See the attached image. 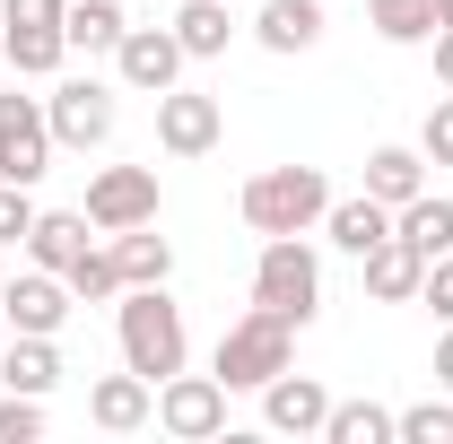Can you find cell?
<instances>
[{"label": "cell", "mask_w": 453, "mask_h": 444, "mask_svg": "<svg viewBox=\"0 0 453 444\" xmlns=\"http://www.w3.org/2000/svg\"><path fill=\"white\" fill-rule=\"evenodd\" d=\"M113 340H122V366L149 375V384L192 366V332H183V305L166 287H122L113 296Z\"/></svg>", "instance_id": "1"}, {"label": "cell", "mask_w": 453, "mask_h": 444, "mask_svg": "<svg viewBox=\"0 0 453 444\" xmlns=\"http://www.w3.org/2000/svg\"><path fill=\"white\" fill-rule=\"evenodd\" d=\"M235 210H244L253 235H314L323 210H332V174L323 166H262L253 183H244Z\"/></svg>", "instance_id": "2"}, {"label": "cell", "mask_w": 453, "mask_h": 444, "mask_svg": "<svg viewBox=\"0 0 453 444\" xmlns=\"http://www.w3.org/2000/svg\"><path fill=\"white\" fill-rule=\"evenodd\" d=\"M280 366H296V323H280L271 305H244L219 332V348H210V375H219L226 392H262Z\"/></svg>", "instance_id": "3"}, {"label": "cell", "mask_w": 453, "mask_h": 444, "mask_svg": "<svg viewBox=\"0 0 453 444\" xmlns=\"http://www.w3.org/2000/svg\"><path fill=\"white\" fill-rule=\"evenodd\" d=\"M253 305H271L280 323H314L323 314V262L305 235H262V262H253Z\"/></svg>", "instance_id": "4"}, {"label": "cell", "mask_w": 453, "mask_h": 444, "mask_svg": "<svg viewBox=\"0 0 453 444\" xmlns=\"http://www.w3.org/2000/svg\"><path fill=\"white\" fill-rule=\"evenodd\" d=\"M79 210H88L96 235H122V226H149L166 210V183H157V166H96Z\"/></svg>", "instance_id": "5"}, {"label": "cell", "mask_w": 453, "mask_h": 444, "mask_svg": "<svg viewBox=\"0 0 453 444\" xmlns=\"http://www.w3.org/2000/svg\"><path fill=\"white\" fill-rule=\"evenodd\" d=\"M53 174V122H44V96H18L0 88V183H44Z\"/></svg>", "instance_id": "6"}, {"label": "cell", "mask_w": 453, "mask_h": 444, "mask_svg": "<svg viewBox=\"0 0 453 444\" xmlns=\"http://www.w3.org/2000/svg\"><path fill=\"white\" fill-rule=\"evenodd\" d=\"M44 122H53V149H105L113 140V88L96 70H88V79H53Z\"/></svg>", "instance_id": "7"}, {"label": "cell", "mask_w": 453, "mask_h": 444, "mask_svg": "<svg viewBox=\"0 0 453 444\" xmlns=\"http://www.w3.org/2000/svg\"><path fill=\"white\" fill-rule=\"evenodd\" d=\"M219 140H226V105L210 88H183V79H174L166 96H157V149H166V157H210Z\"/></svg>", "instance_id": "8"}, {"label": "cell", "mask_w": 453, "mask_h": 444, "mask_svg": "<svg viewBox=\"0 0 453 444\" xmlns=\"http://www.w3.org/2000/svg\"><path fill=\"white\" fill-rule=\"evenodd\" d=\"M157 427L183 436V444H210L226 427V384H219V375H192V366L166 375V384H157Z\"/></svg>", "instance_id": "9"}, {"label": "cell", "mask_w": 453, "mask_h": 444, "mask_svg": "<svg viewBox=\"0 0 453 444\" xmlns=\"http://www.w3.org/2000/svg\"><path fill=\"white\" fill-rule=\"evenodd\" d=\"M0 305H9V332H44L61 340V323H70V279L44 271V262H27V271H9V287H0Z\"/></svg>", "instance_id": "10"}, {"label": "cell", "mask_w": 453, "mask_h": 444, "mask_svg": "<svg viewBox=\"0 0 453 444\" xmlns=\"http://www.w3.org/2000/svg\"><path fill=\"white\" fill-rule=\"evenodd\" d=\"M113 79L140 88V96H166L174 79H183V44H174V27H122V44H113Z\"/></svg>", "instance_id": "11"}, {"label": "cell", "mask_w": 453, "mask_h": 444, "mask_svg": "<svg viewBox=\"0 0 453 444\" xmlns=\"http://www.w3.org/2000/svg\"><path fill=\"white\" fill-rule=\"evenodd\" d=\"M262 418H271L280 436H323V418H332V392L314 384V375H296V366H280V375L262 384Z\"/></svg>", "instance_id": "12"}, {"label": "cell", "mask_w": 453, "mask_h": 444, "mask_svg": "<svg viewBox=\"0 0 453 444\" xmlns=\"http://www.w3.org/2000/svg\"><path fill=\"white\" fill-rule=\"evenodd\" d=\"M88 418H96L105 436H131V427L157 418V384L131 375V366H122V375H96V384H88Z\"/></svg>", "instance_id": "13"}, {"label": "cell", "mask_w": 453, "mask_h": 444, "mask_svg": "<svg viewBox=\"0 0 453 444\" xmlns=\"http://www.w3.org/2000/svg\"><path fill=\"white\" fill-rule=\"evenodd\" d=\"M357 271H366V296H375V305H418L427 253H418V244H401V235H384L375 253H357Z\"/></svg>", "instance_id": "14"}, {"label": "cell", "mask_w": 453, "mask_h": 444, "mask_svg": "<svg viewBox=\"0 0 453 444\" xmlns=\"http://www.w3.org/2000/svg\"><path fill=\"white\" fill-rule=\"evenodd\" d=\"M323 27H332V18H323V0H262L253 44L288 61V53H314V44H323Z\"/></svg>", "instance_id": "15"}, {"label": "cell", "mask_w": 453, "mask_h": 444, "mask_svg": "<svg viewBox=\"0 0 453 444\" xmlns=\"http://www.w3.org/2000/svg\"><path fill=\"white\" fill-rule=\"evenodd\" d=\"M323 235H332L340 253L357 262V253H375V244L393 235V210H384L375 192H349V201H340V192H332V210H323Z\"/></svg>", "instance_id": "16"}, {"label": "cell", "mask_w": 453, "mask_h": 444, "mask_svg": "<svg viewBox=\"0 0 453 444\" xmlns=\"http://www.w3.org/2000/svg\"><path fill=\"white\" fill-rule=\"evenodd\" d=\"M61 375H70V366H61V340H44V332H9V348H0V384H9V392H35V401H44Z\"/></svg>", "instance_id": "17"}, {"label": "cell", "mask_w": 453, "mask_h": 444, "mask_svg": "<svg viewBox=\"0 0 453 444\" xmlns=\"http://www.w3.org/2000/svg\"><path fill=\"white\" fill-rule=\"evenodd\" d=\"M105 244H113L122 287H166V279H174V244L157 235V218H149V226H122V235H105Z\"/></svg>", "instance_id": "18"}, {"label": "cell", "mask_w": 453, "mask_h": 444, "mask_svg": "<svg viewBox=\"0 0 453 444\" xmlns=\"http://www.w3.org/2000/svg\"><path fill=\"white\" fill-rule=\"evenodd\" d=\"M88 244H96L88 210H35V226H27V262H44V271H70Z\"/></svg>", "instance_id": "19"}, {"label": "cell", "mask_w": 453, "mask_h": 444, "mask_svg": "<svg viewBox=\"0 0 453 444\" xmlns=\"http://www.w3.org/2000/svg\"><path fill=\"white\" fill-rule=\"evenodd\" d=\"M393 235H401V244H418L427 262H436V253H453V201L427 183L418 201H401V210H393Z\"/></svg>", "instance_id": "20"}, {"label": "cell", "mask_w": 453, "mask_h": 444, "mask_svg": "<svg viewBox=\"0 0 453 444\" xmlns=\"http://www.w3.org/2000/svg\"><path fill=\"white\" fill-rule=\"evenodd\" d=\"M174 44H183V61H219L226 44H235L226 0H183V9H174Z\"/></svg>", "instance_id": "21"}, {"label": "cell", "mask_w": 453, "mask_h": 444, "mask_svg": "<svg viewBox=\"0 0 453 444\" xmlns=\"http://www.w3.org/2000/svg\"><path fill=\"white\" fill-rule=\"evenodd\" d=\"M0 53L18 79H61V61H70V35L61 27H0Z\"/></svg>", "instance_id": "22"}, {"label": "cell", "mask_w": 453, "mask_h": 444, "mask_svg": "<svg viewBox=\"0 0 453 444\" xmlns=\"http://www.w3.org/2000/svg\"><path fill=\"white\" fill-rule=\"evenodd\" d=\"M366 192H375V201H384V210H401V201H418V192H427V157H418V149H375V157H366Z\"/></svg>", "instance_id": "23"}, {"label": "cell", "mask_w": 453, "mask_h": 444, "mask_svg": "<svg viewBox=\"0 0 453 444\" xmlns=\"http://www.w3.org/2000/svg\"><path fill=\"white\" fill-rule=\"evenodd\" d=\"M122 27H131V18H122V0H70V9H61V35H70V53H113V44H122Z\"/></svg>", "instance_id": "24"}, {"label": "cell", "mask_w": 453, "mask_h": 444, "mask_svg": "<svg viewBox=\"0 0 453 444\" xmlns=\"http://www.w3.org/2000/svg\"><path fill=\"white\" fill-rule=\"evenodd\" d=\"M323 444H393V410L384 401H332Z\"/></svg>", "instance_id": "25"}, {"label": "cell", "mask_w": 453, "mask_h": 444, "mask_svg": "<svg viewBox=\"0 0 453 444\" xmlns=\"http://www.w3.org/2000/svg\"><path fill=\"white\" fill-rule=\"evenodd\" d=\"M366 27L384 44H427L436 35V0H366Z\"/></svg>", "instance_id": "26"}, {"label": "cell", "mask_w": 453, "mask_h": 444, "mask_svg": "<svg viewBox=\"0 0 453 444\" xmlns=\"http://www.w3.org/2000/svg\"><path fill=\"white\" fill-rule=\"evenodd\" d=\"M70 296H79V305H113V296H122V271H113V244H88V253H79V262H70Z\"/></svg>", "instance_id": "27"}, {"label": "cell", "mask_w": 453, "mask_h": 444, "mask_svg": "<svg viewBox=\"0 0 453 444\" xmlns=\"http://www.w3.org/2000/svg\"><path fill=\"white\" fill-rule=\"evenodd\" d=\"M393 444H453V401H410V410H393Z\"/></svg>", "instance_id": "28"}, {"label": "cell", "mask_w": 453, "mask_h": 444, "mask_svg": "<svg viewBox=\"0 0 453 444\" xmlns=\"http://www.w3.org/2000/svg\"><path fill=\"white\" fill-rule=\"evenodd\" d=\"M44 436V401L35 392H0V444H35Z\"/></svg>", "instance_id": "29"}, {"label": "cell", "mask_w": 453, "mask_h": 444, "mask_svg": "<svg viewBox=\"0 0 453 444\" xmlns=\"http://www.w3.org/2000/svg\"><path fill=\"white\" fill-rule=\"evenodd\" d=\"M27 226H35V192L27 183H0V244L27 253Z\"/></svg>", "instance_id": "30"}, {"label": "cell", "mask_w": 453, "mask_h": 444, "mask_svg": "<svg viewBox=\"0 0 453 444\" xmlns=\"http://www.w3.org/2000/svg\"><path fill=\"white\" fill-rule=\"evenodd\" d=\"M418 157H427V166H453V96L427 105V122H418Z\"/></svg>", "instance_id": "31"}, {"label": "cell", "mask_w": 453, "mask_h": 444, "mask_svg": "<svg viewBox=\"0 0 453 444\" xmlns=\"http://www.w3.org/2000/svg\"><path fill=\"white\" fill-rule=\"evenodd\" d=\"M418 305H427L436 323H453V253H436V262H427V279H418Z\"/></svg>", "instance_id": "32"}, {"label": "cell", "mask_w": 453, "mask_h": 444, "mask_svg": "<svg viewBox=\"0 0 453 444\" xmlns=\"http://www.w3.org/2000/svg\"><path fill=\"white\" fill-rule=\"evenodd\" d=\"M70 0H0V27H61Z\"/></svg>", "instance_id": "33"}, {"label": "cell", "mask_w": 453, "mask_h": 444, "mask_svg": "<svg viewBox=\"0 0 453 444\" xmlns=\"http://www.w3.org/2000/svg\"><path fill=\"white\" fill-rule=\"evenodd\" d=\"M427 44H436V79H445V88H453V27H436Z\"/></svg>", "instance_id": "34"}, {"label": "cell", "mask_w": 453, "mask_h": 444, "mask_svg": "<svg viewBox=\"0 0 453 444\" xmlns=\"http://www.w3.org/2000/svg\"><path fill=\"white\" fill-rule=\"evenodd\" d=\"M436 392H453V323H445V340H436Z\"/></svg>", "instance_id": "35"}, {"label": "cell", "mask_w": 453, "mask_h": 444, "mask_svg": "<svg viewBox=\"0 0 453 444\" xmlns=\"http://www.w3.org/2000/svg\"><path fill=\"white\" fill-rule=\"evenodd\" d=\"M436 27H453V0H436Z\"/></svg>", "instance_id": "36"}, {"label": "cell", "mask_w": 453, "mask_h": 444, "mask_svg": "<svg viewBox=\"0 0 453 444\" xmlns=\"http://www.w3.org/2000/svg\"><path fill=\"white\" fill-rule=\"evenodd\" d=\"M0 348H9V305H0Z\"/></svg>", "instance_id": "37"}]
</instances>
